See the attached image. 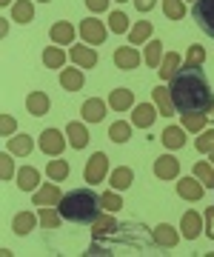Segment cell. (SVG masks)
<instances>
[{"instance_id":"cell-1","label":"cell","mask_w":214,"mask_h":257,"mask_svg":"<svg viewBox=\"0 0 214 257\" xmlns=\"http://www.w3.org/2000/svg\"><path fill=\"white\" fill-rule=\"evenodd\" d=\"M168 92L180 114H208V109L214 106L211 83L205 77L203 66L177 69V74L168 80Z\"/></svg>"},{"instance_id":"cell-2","label":"cell","mask_w":214,"mask_h":257,"mask_svg":"<svg viewBox=\"0 0 214 257\" xmlns=\"http://www.w3.org/2000/svg\"><path fill=\"white\" fill-rule=\"evenodd\" d=\"M154 243V234H149V229L143 223H120L114 234L109 237L94 240L86 257H97V254H120V248H129V254H143L146 248Z\"/></svg>"},{"instance_id":"cell-3","label":"cell","mask_w":214,"mask_h":257,"mask_svg":"<svg viewBox=\"0 0 214 257\" xmlns=\"http://www.w3.org/2000/svg\"><path fill=\"white\" fill-rule=\"evenodd\" d=\"M57 211L69 223H94L103 214V200L92 189H75L63 194V200L57 203Z\"/></svg>"},{"instance_id":"cell-4","label":"cell","mask_w":214,"mask_h":257,"mask_svg":"<svg viewBox=\"0 0 214 257\" xmlns=\"http://www.w3.org/2000/svg\"><path fill=\"white\" fill-rule=\"evenodd\" d=\"M191 18L208 37H214V0H194Z\"/></svg>"},{"instance_id":"cell-5","label":"cell","mask_w":214,"mask_h":257,"mask_svg":"<svg viewBox=\"0 0 214 257\" xmlns=\"http://www.w3.org/2000/svg\"><path fill=\"white\" fill-rule=\"evenodd\" d=\"M106 172H109V157L103 155V152H94L92 157H89V163H86L83 169V180L86 183H103V177H106Z\"/></svg>"},{"instance_id":"cell-6","label":"cell","mask_w":214,"mask_h":257,"mask_svg":"<svg viewBox=\"0 0 214 257\" xmlns=\"http://www.w3.org/2000/svg\"><path fill=\"white\" fill-rule=\"evenodd\" d=\"M106 23H100L97 18H86L80 23V37L86 40V46H100L103 40H106Z\"/></svg>"},{"instance_id":"cell-7","label":"cell","mask_w":214,"mask_h":257,"mask_svg":"<svg viewBox=\"0 0 214 257\" xmlns=\"http://www.w3.org/2000/svg\"><path fill=\"white\" fill-rule=\"evenodd\" d=\"M66 149V138L63 132H57V128H46L43 135H40V152L49 157H60Z\"/></svg>"},{"instance_id":"cell-8","label":"cell","mask_w":214,"mask_h":257,"mask_svg":"<svg viewBox=\"0 0 214 257\" xmlns=\"http://www.w3.org/2000/svg\"><path fill=\"white\" fill-rule=\"evenodd\" d=\"M203 192H205V186L200 183L194 175H191V177H180V180H177V194H180L183 200H188V203L200 200V197H203Z\"/></svg>"},{"instance_id":"cell-9","label":"cell","mask_w":214,"mask_h":257,"mask_svg":"<svg viewBox=\"0 0 214 257\" xmlns=\"http://www.w3.org/2000/svg\"><path fill=\"white\" fill-rule=\"evenodd\" d=\"M140 52L134 46H117L114 49V63H117V69L120 72H131V69H137L140 66Z\"/></svg>"},{"instance_id":"cell-10","label":"cell","mask_w":214,"mask_h":257,"mask_svg":"<svg viewBox=\"0 0 214 257\" xmlns=\"http://www.w3.org/2000/svg\"><path fill=\"white\" fill-rule=\"evenodd\" d=\"M160 114V109L154 106V103H137L134 106V111H131V126L137 128H149L151 123H154V117Z\"/></svg>"},{"instance_id":"cell-11","label":"cell","mask_w":214,"mask_h":257,"mask_svg":"<svg viewBox=\"0 0 214 257\" xmlns=\"http://www.w3.org/2000/svg\"><path fill=\"white\" fill-rule=\"evenodd\" d=\"M63 200V194H60V189H57L55 183H46L40 186L38 192H32V206H57V203Z\"/></svg>"},{"instance_id":"cell-12","label":"cell","mask_w":214,"mask_h":257,"mask_svg":"<svg viewBox=\"0 0 214 257\" xmlns=\"http://www.w3.org/2000/svg\"><path fill=\"white\" fill-rule=\"evenodd\" d=\"M177 172H180V160H174L171 155L154 160V177H160V180H177Z\"/></svg>"},{"instance_id":"cell-13","label":"cell","mask_w":214,"mask_h":257,"mask_svg":"<svg viewBox=\"0 0 214 257\" xmlns=\"http://www.w3.org/2000/svg\"><path fill=\"white\" fill-rule=\"evenodd\" d=\"M66 138H69V146L72 149H86L89 146V140H92V135H89V128L83 126V123H69L66 126Z\"/></svg>"},{"instance_id":"cell-14","label":"cell","mask_w":214,"mask_h":257,"mask_svg":"<svg viewBox=\"0 0 214 257\" xmlns=\"http://www.w3.org/2000/svg\"><path fill=\"white\" fill-rule=\"evenodd\" d=\"M203 220H205V217H200V211H186V214H183V220H180L183 237H186V240H197V237H200Z\"/></svg>"},{"instance_id":"cell-15","label":"cell","mask_w":214,"mask_h":257,"mask_svg":"<svg viewBox=\"0 0 214 257\" xmlns=\"http://www.w3.org/2000/svg\"><path fill=\"white\" fill-rule=\"evenodd\" d=\"M80 114H83L86 123H100V120L106 117V103H103L100 97H89V100L80 106Z\"/></svg>"},{"instance_id":"cell-16","label":"cell","mask_w":214,"mask_h":257,"mask_svg":"<svg viewBox=\"0 0 214 257\" xmlns=\"http://www.w3.org/2000/svg\"><path fill=\"white\" fill-rule=\"evenodd\" d=\"M117 226H120V223L112 217V211H106V214H100V217L92 223V237L94 240L109 237V234H114V231H117Z\"/></svg>"},{"instance_id":"cell-17","label":"cell","mask_w":214,"mask_h":257,"mask_svg":"<svg viewBox=\"0 0 214 257\" xmlns=\"http://www.w3.org/2000/svg\"><path fill=\"white\" fill-rule=\"evenodd\" d=\"M38 186H40V172L35 166L18 169V189H23V192H38Z\"/></svg>"},{"instance_id":"cell-18","label":"cell","mask_w":214,"mask_h":257,"mask_svg":"<svg viewBox=\"0 0 214 257\" xmlns=\"http://www.w3.org/2000/svg\"><path fill=\"white\" fill-rule=\"evenodd\" d=\"M154 246H160V248H174L177 246V229H171L168 223H160V226H154Z\"/></svg>"},{"instance_id":"cell-19","label":"cell","mask_w":214,"mask_h":257,"mask_svg":"<svg viewBox=\"0 0 214 257\" xmlns=\"http://www.w3.org/2000/svg\"><path fill=\"white\" fill-rule=\"evenodd\" d=\"M83 69H63L60 72V86H63V92H80L83 89Z\"/></svg>"},{"instance_id":"cell-20","label":"cell","mask_w":214,"mask_h":257,"mask_svg":"<svg viewBox=\"0 0 214 257\" xmlns=\"http://www.w3.org/2000/svg\"><path fill=\"white\" fill-rule=\"evenodd\" d=\"M72 60L77 69H94L97 66V52L92 46H72Z\"/></svg>"},{"instance_id":"cell-21","label":"cell","mask_w":214,"mask_h":257,"mask_svg":"<svg viewBox=\"0 0 214 257\" xmlns=\"http://www.w3.org/2000/svg\"><path fill=\"white\" fill-rule=\"evenodd\" d=\"M151 97H154V106L160 109V114H174V100H171V92H168V86H154V92H151Z\"/></svg>"},{"instance_id":"cell-22","label":"cell","mask_w":214,"mask_h":257,"mask_svg":"<svg viewBox=\"0 0 214 257\" xmlns=\"http://www.w3.org/2000/svg\"><path fill=\"white\" fill-rule=\"evenodd\" d=\"M49 35H52V40H55L57 46H72L75 43V29H72V23H66V20L55 23Z\"/></svg>"},{"instance_id":"cell-23","label":"cell","mask_w":214,"mask_h":257,"mask_svg":"<svg viewBox=\"0 0 214 257\" xmlns=\"http://www.w3.org/2000/svg\"><path fill=\"white\" fill-rule=\"evenodd\" d=\"M32 18H35L32 0H15V3H12V20H15V23L26 26V23H32Z\"/></svg>"},{"instance_id":"cell-24","label":"cell","mask_w":214,"mask_h":257,"mask_svg":"<svg viewBox=\"0 0 214 257\" xmlns=\"http://www.w3.org/2000/svg\"><path fill=\"white\" fill-rule=\"evenodd\" d=\"M26 109H29L32 117H43L49 111V94L46 92H32L26 97Z\"/></svg>"},{"instance_id":"cell-25","label":"cell","mask_w":214,"mask_h":257,"mask_svg":"<svg viewBox=\"0 0 214 257\" xmlns=\"http://www.w3.org/2000/svg\"><path fill=\"white\" fill-rule=\"evenodd\" d=\"M131 103H134V92L131 89H114V92H109V106L114 111L131 109Z\"/></svg>"},{"instance_id":"cell-26","label":"cell","mask_w":214,"mask_h":257,"mask_svg":"<svg viewBox=\"0 0 214 257\" xmlns=\"http://www.w3.org/2000/svg\"><path fill=\"white\" fill-rule=\"evenodd\" d=\"M35 226H38V214H32V211H20V214H15V220H12V231L15 234H29Z\"/></svg>"},{"instance_id":"cell-27","label":"cell","mask_w":214,"mask_h":257,"mask_svg":"<svg viewBox=\"0 0 214 257\" xmlns=\"http://www.w3.org/2000/svg\"><path fill=\"white\" fill-rule=\"evenodd\" d=\"M163 146L166 149H183L186 146V128L166 126L163 128Z\"/></svg>"},{"instance_id":"cell-28","label":"cell","mask_w":214,"mask_h":257,"mask_svg":"<svg viewBox=\"0 0 214 257\" xmlns=\"http://www.w3.org/2000/svg\"><path fill=\"white\" fill-rule=\"evenodd\" d=\"M151 37V23L149 20H137L129 32V46H140V43H146Z\"/></svg>"},{"instance_id":"cell-29","label":"cell","mask_w":214,"mask_h":257,"mask_svg":"<svg viewBox=\"0 0 214 257\" xmlns=\"http://www.w3.org/2000/svg\"><path fill=\"white\" fill-rule=\"evenodd\" d=\"M112 189H117V192H123V189H129L131 183H134V172L131 169H126V166H120V169H114L112 172Z\"/></svg>"},{"instance_id":"cell-30","label":"cell","mask_w":214,"mask_h":257,"mask_svg":"<svg viewBox=\"0 0 214 257\" xmlns=\"http://www.w3.org/2000/svg\"><path fill=\"white\" fill-rule=\"evenodd\" d=\"M32 149H35V140L29 138V135H15V138H9V152L12 155L26 157Z\"/></svg>"},{"instance_id":"cell-31","label":"cell","mask_w":214,"mask_h":257,"mask_svg":"<svg viewBox=\"0 0 214 257\" xmlns=\"http://www.w3.org/2000/svg\"><path fill=\"white\" fill-rule=\"evenodd\" d=\"M143 60H146L149 69H160V63H163V43H160V40H151L149 46H146Z\"/></svg>"},{"instance_id":"cell-32","label":"cell","mask_w":214,"mask_h":257,"mask_svg":"<svg viewBox=\"0 0 214 257\" xmlns=\"http://www.w3.org/2000/svg\"><path fill=\"white\" fill-rule=\"evenodd\" d=\"M69 163L66 160H49V166H46V175H49V180H55V183H60V180H66L69 177Z\"/></svg>"},{"instance_id":"cell-33","label":"cell","mask_w":214,"mask_h":257,"mask_svg":"<svg viewBox=\"0 0 214 257\" xmlns=\"http://www.w3.org/2000/svg\"><path fill=\"white\" fill-rule=\"evenodd\" d=\"M63 223V214L57 211V206L52 209V206H43L40 209V226H46V229H57Z\"/></svg>"},{"instance_id":"cell-34","label":"cell","mask_w":214,"mask_h":257,"mask_svg":"<svg viewBox=\"0 0 214 257\" xmlns=\"http://www.w3.org/2000/svg\"><path fill=\"white\" fill-rule=\"evenodd\" d=\"M177 66H180V57H177V52H171V55L163 57V63H160L157 74L163 77V80H171V77L177 74Z\"/></svg>"},{"instance_id":"cell-35","label":"cell","mask_w":214,"mask_h":257,"mask_svg":"<svg viewBox=\"0 0 214 257\" xmlns=\"http://www.w3.org/2000/svg\"><path fill=\"white\" fill-rule=\"evenodd\" d=\"M43 63H46V69H63V63H66V55H63V49H57V46H49L46 52H43Z\"/></svg>"},{"instance_id":"cell-36","label":"cell","mask_w":214,"mask_h":257,"mask_svg":"<svg viewBox=\"0 0 214 257\" xmlns=\"http://www.w3.org/2000/svg\"><path fill=\"white\" fill-rule=\"evenodd\" d=\"M194 177H197V180H200V183L205 186V189H208V186L214 189V166H208L205 160L194 163Z\"/></svg>"},{"instance_id":"cell-37","label":"cell","mask_w":214,"mask_h":257,"mask_svg":"<svg viewBox=\"0 0 214 257\" xmlns=\"http://www.w3.org/2000/svg\"><path fill=\"white\" fill-rule=\"evenodd\" d=\"M109 138H112L114 143H126V140L131 138V123H126V120L112 123V128H109Z\"/></svg>"},{"instance_id":"cell-38","label":"cell","mask_w":214,"mask_h":257,"mask_svg":"<svg viewBox=\"0 0 214 257\" xmlns=\"http://www.w3.org/2000/svg\"><path fill=\"white\" fill-rule=\"evenodd\" d=\"M163 12H166L168 20H183L186 18V6H183V0H163Z\"/></svg>"},{"instance_id":"cell-39","label":"cell","mask_w":214,"mask_h":257,"mask_svg":"<svg viewBox=\"0 0 214 257\" xmlns=\"http://www.w3.org/2000/svg\"><path fill=\"white\" fill-rule=\"evenodd\" d=\"M109 29H112L114 35H126V32H131L129 18H126L123 12H112V15H109Z\"/></svg>"},{"instance_id":"cell-40","label":"cell","mask_w":214,"mask_h":257,"mask_svg":"<svg viewBox=\"0 0 214 257\" xmlns=\"http://www.w3.org/2000/svg\"><path fill=\"white\" fill-rule=\"evenodd\" d=\"M205 120H208V114H183V128L186 132H194V135H200L205 126Z\"/></svg>"},{"instance_id":"cell-41","label":"cell","mask_w":214,"mask_h":257,"mask_svg":"<svg viewBox=\"0 0 214 257\" xmlns=\"http://www.w3.org/2000/svg\"><path fill=\"white\" fill-rule=\"evenodd\" d=\"M197 152H203V155H214V128L200 132V138H197Z\"/></svg>"},{"instance_id":"cell-42","label":"cell","mask_w":214,"mask_h":257,"mask_svg":"<svg viewBox=\"0 0 214 257\" xmlns=\"http://www.w3.org/2000/svg\"><path fill=\"white\" fill-rule=\"evenodd\" d=\"M100 200H103V211H117V209H123V197L117 192H106V194H100Z\"/></svg>"},{"instance_id":"cell-43","label":"cell","mask_w":214,"mask_h":257,"mask_svg":"<svg viewBox=\"0 0 214 257\" xmlns=\"http://www.w3.org/2000/svg\"><path fill=\"white\" fill-rule=\"evenodd\" d=\"M203 60H205V49L203 46H188L186 66H203Z\"/></svg>"},{"instance_id":"cell-44","label":"cell","mask_w":214,"mask_h":257,"mask_svg":"<svg viewBox=\"0 0 214 257\" xmlns=\"http://www.w3.org/2000/svg\"><path fill=\"white\" fill-rule=\"evenodd\" d=\"M3 160V180H12V175H15V163H12V152H6V155L0 157Z\"/></svg>"},{"instance_id":"cell-45","label":"cell","mask_w":214,"mask_h":257,"mask_svg":"<svg viewBox=\"0 0 214 257\" xmlns=\"http://www.w3.org/2000/svg\"><path fill=\"white\" fill-rule=\"evenodd\" d=\"M203 217H205V226H208V229H205V234H208V237L214 240V206H211L208 211H205Z\"/></svg>"},{"instance_id":"cell-46","label":"cell","mask_w":214,"mask_h":257,"mask_svg":"<svg viewBox=\"0 0 214 257\" xmlns=\"http://www.w3.org/2000/svg\"><path fill=\"white\" fill-rule=\"evenodd\" d=\"M86 6L92 12H106L109 9V0H86Z\"/></svg>"},{"instance_id":"cell-47","label":"cell","mask_w":214,"mask_h":257,"mask_svg":"<svg viewBox=\"0 0 214 257\" xmlns=\"http://www.w3.org/2000/svg\"><path fill=\"white\" fill-rule=\"evenodd\" d=\"M12 132H15V120H12V114H3V135L12 138Z\"/></svg>"},{"instance_id":"cell-48","label":"cell","mask_w":214,"mask_h":257,"mask_svg":"<svg viewBox=\"0 0 214 257\" xmlns=\"http://www.w3.org/2000/svg\"><path fill=\"white\" fill-rule=\"evenodd\" d=\"M134 9L137 12H149V9H154V0H134Z\"/></svg>"},{"instance_id":"cell-49","label":"cell","mask_w":214,"mask_h":257,"mask_svg":"<svg viewBox=\"0 0 214 257\" xmlns=\"http://www.w3.org/2000/svg\"><path fill=\"white\" fill-rule=\"evenodd\" d=\"M0 3H3V6H12V3H15V0H0Z\"/></svg>"},{"instance_id":"cell-50","label":"cell","mask_w":214,"mask_h":257,"mask_svg":"<svg viewBox=\"0 0 214 257\" xmlns=\"http://www.w3.org/2000/svg\"><path fill=\"white\" fill-rule=\"evenodd\" d=\"M208 120H214V106H211V109H208Z\"/></svg>"},{"instance_id":"cell-51","label":"cell","mask_w":214,"mask_h":257,"mask_svg":"<svg viewBox=\"0 0 214 257\" xmlns=\"http://www.w3.org/2000/svg\"><path fill=\"white\" fill-rule=\"evenodd\" d=\"M40 3H49V0H40Z\"/></svg>"},{"instance_id":"cell-52","label":"cell","mask_w":214,"mask_h":257,"mask_svg":"<svg viewBox=\"0 0 214 257\" xmlns=\"http://www.w3.org/2000/svg\"><path fill=\"white\" fill-rule=\"evenodd\" d=\"M117 3H126V0H117Z\"/></svg>"},{"instance_id":"cell-53","label":"cell","mask_w":214,"mask_h":257,"mask_svg":"<svg viewBox=\"0 0 214 257\" xmlns=\"http://www.w3.org/2000/svg\"><path fill=\"white\" fill-rule=\"evenodd\" d=\"M211 163H214V155H211Z\"/></svg>"}]
</instances>
